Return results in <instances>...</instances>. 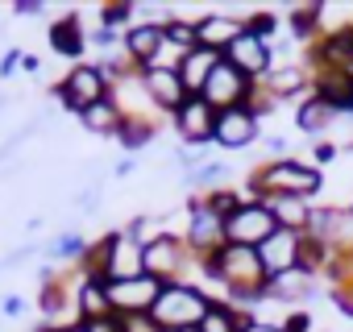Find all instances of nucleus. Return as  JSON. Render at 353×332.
I'll return each mask as SVG.
<instances>
[{"mask_svg": "<svg viewBox=\"0 0 353 332\" xmlns=\"http://www.w3.org/2000/svg\"><path fill=\"white\" fill-rule=\"evenodd\" d=\"M324 187V175L316 162H299V158H283V162H266L245 179L250 200H266V196H295V200H312Z\"/></svg>", "mask_w": 353, "mask_h": 332, "instance_id": "f257e3e1", "label": "nucleus"}, {"mask_svg": "<svg viewBox=\"0 0 353 332\" xmlns=\"http://www.w3.org/2000/svg\"><path fill=\"white\" fill-rule=\"evenodd\" d=\"M208 307H212V295L204 287H196V282H166L150 315L158 320V328L183 332V328H200Z\"/></svg>", "mask_w": 353, "mask_h": 332, "instance_id": "f03ea898", "label": "nucleus"}, {"mask_svg": "<svg viewBox=\"0 0 353 332\" xmlns=\"http://www.w3.org/2000/svg\"><path fill=\"white\" fill-rule=\"evenodd\" d=\"M108 96H112V79H108V71H104L100 63H75V67L67 71V79L59 83V100H63V108H71L75 116L88 112L92 104L108 100Z\"/></svg>", "mask_w": 353, "mask_h": 332, "instance_id": "7ed1b4c3", "label": "nucleus"}, {"mask_svg": "<svg viewBox=\"0 0 353 332\" xmlns=\"http://www.w3.org/2000/svg\"><path fill=\"white\" fill-rule=\"evenodd\" d=\"M188 266L200 270V258L188 249V241L179 233H162L145 245V274H154L158 282H188Z\"/></svg>", "mask_w": 353, "mask_h": 332, "instance_id": "20e7f679", "label": "nucleus"}, {"mask_svg": "<svg viewBox=\"0 0 353 332\" xmlns=\"http://www.w3.org/2000/svg\"><path fill=\"white\" fill-rule=\"evenodd\" d=\"M183 241H188V249L204 262V258H216L229 241H225V216L204 200V196H196L192 204H188V229H183Z\"/></svg>", "mask_w": 353, "mask_h": 332, "instance_id": "39448f33", "label": "nucleus"}, {"mask_svg": "<svg viewBox=\"0 0 353 332\" xmlns=\"http://www.w3.org/2000/svg\"><path fill=\"white\" fill-rule=\"evenodd\" d=\"M274 233H279V220H274V212L266 208V200H245V204L225 220V241H229V245L258 249V245L270 241Z\"/></svg>", "mask_w": 353, "mask_h": 332, "instance_id": "423d86ee", "label": "nucleus"}, {"mask_svg": "<svg viewBox=\"0 0 353 332\" xmlns=\"http://www.w3.org/2000/svg\"><path fill=\"white\" fill-rule=\"evenodd\" d=\"M254 92H258V83H254L250 75H241L229 59H221V67L208 75V83H204L200 96H204L216 112H225V108H241V104H250Z\"/></svg>", "mask_w": 353, "mask_h": 332, "instance_id": "0eeeda50", "label": "nucleus"}, {"mask_svg": "<svg viewBox=\"0 0 353 332\" xmlns=\"http://www.w3.org/2000/svg\"><path fill=\"white\" fill-rule=\"evenodd\" d=\"M170 121H174V133L183 137L188 149H208V145H216V141H212V137H216V108H212L204 96H192Z\"/></svg>", "mask_w": 353, "mask_h": 332, "instance_id": "6e6552de", "label": "nucleus"}, {"mask_svg": "<svg viewBox=\"0 0 353 332\" xmlns=\"http://www.w3.org/2000/svg\"><path fill=\"white\" fill-rule=\"evenodd\" d=\"M145 274V245L121 229V233H108V270H104V282H129V278H141Z\"/></svg>", "mask_w": 353, "mask_h": 332, "instance_id": "1a4fd4ad", "label": "nucleus"}, {"mask_svg": "<svg viewBox=\"0 0 353 332\" xmlns=\"http://www.w3.org/2000/svg\"><path fill=\"white\" fill-rule=\"evenodd\" d=\"M162 287L166 282H158L154 274H141V278H129V282H108V303H112L117 315H145V311H154Z\"/></svg>", "mask_w": 353, "mask_h": 332, "instance_id": "9d476101", "label": "nucleus"}, {"mask_svg": "<svg viewBox=\"0 0 353 332\" xmlns=\"http://www.w3.org/2000/svg\"><path fill=\"white\" fill-rule=\"evenodd\" d=\"M258 258H262V270H266V282L299 270V258H303V233H291V229H279L270 241L258 245Z\"/></svg>", "mask_w": 353, "mask_h": 332, "instance_id": "9b49d317", "label": "nucleus"}, {"mask_svg": "<svg viewBox=\"0 0 353 332\" xmlns=\"http://www.w3.org/2000/svg\"><path fill=\"white\" fill-rule=\"evenodd\" d=\"M225 59H229L241 75H250L254 83H262V79L274 71V46H270L266 38L250 34V30H245V34H241L229 50H225Z\"/></svg>", "mask_w": 353, "mask_h": 332, "instance_id": "f8f14e48", "label": "nucleus"}, {"mask_svg": "<svg viewBox=\"0 0 353 332\" xmlns=\"http://www.w3.org/2000/svg\"><path fill=\"white\" fill-rule=\"evenodd\" d=\"M141 83H145L154 108L166 112V116H174V112H179V108L192 100L188 87H183V75L174 71V67H145V71H141Z\"/></svg>", "mask_w": 353, "mask_h": 332, "instance_id": "ddd939ff", "label": "nucleus"}, {"mask_svg": "<svg viewBox=\"0 0 353 332\" xmlns=\"http://www.w3.org/2000/svg\"><path fill=\"white\" fill-rule=\"evenodd\" d=\"M258 116L241 104V108H225V112H216V145L221 149H250L254 141H258Z\"/></svg>", "mask_w": 353, "mask_h": 332, "instance_id": "4468645a", "label": "nucleus"}, {"mask_svg": "<svg viewBox=\"0 0 353 332\" xmlns=\"http://www.w3.org/2000/svg\"><path fill=\"white\" fill-rule=\"evenodd\" d=\"M162 46H166V25H158V21H137L125 30V54L133 59L137 71H145L162 54Z\"/></svg>", "mask_w": 353, "mask_h": 332, "instance_id": "2eb2a0df", "label": "nucleus"}, {"mask_svg": "<svg viewBox=\"0 0 353 332\" xmlns=\"http://www.w3.org/2000/svg\"><path fill=\"white\" fill-rule=\"evenodd\" d=\"M312 92L336 108V116H353V71H312Z\"/></svg>", "mask_w": 353, "mask_h": 332, "instance_id": "dca6fc26", "label": "nucleus"}, {"mask_svg": "<svg viewBox=\"0 0 353 332\" xmlns=\"http://www.w3.org/2000/svg\"><path fill=\"white\" fill-rule=\"evenodd\" d=\"M196 34H200V46L225 54V50L245 34V17H233V13H208V17L196 21Z\"/></svg>", "mask_w": 353, "mask_h": 332, "instance_id": "f3484780", "label": "nucleus"}, {"mask_svg": "<svg viewBox=\"0 0 353 332\" xmlns=\"http://www.w3.org/2000/svg\"><path fill=\"white\" fill-rule=\"evenodd\" d=\"M262 87H266L274 100H295V96L312 92V67H307V63H283V67H274V71L262 79Z\"/></svg>", "mask_w": 353, "mask_h": 332, "instance_id": "a211bd4d", "label": "nucleus"}, {"mask_svg": "<svg viewBox=\"0 0 353 332\" xmlns=\"http://www.w3.org/2000/svg\"><path fill=\"white\" fill-rule=\"evenodd\" d=\"M221 50H208V46H200V50H192V54H183V63H179V75H183V87H188V96H200L204 92V83H208V75L221 67Z\"/></svg>", "mask_w": 353, "mask_h": 332, "instance_id": "6ab92c4d", "label": "nucleus"}, {"mask_svg": "<svg viewBox=\"0 0 353 332\" xmlns=\"http://www.w3.org/2000/svg\"><path fill=\"white\" fill-rule=\"evenodd\" d=\"M88 30H83V21H79V13H67V17H59L54 25H50V46L59 50V54H71V59H79L83 50H88Z\"/></svg>", "mask_w": 353, "mask_h": 332, "instance_id": "aec40b11", "label": "nucleus"}, {"mask_svg": "<svg viewBox=\"0 0 353 332\" xmlns=\"http://www.w3.org/2000/svg\"><path fill=\"white\" fill-rule=\"evenodd\" d=\"M79 125H83L92 137H117V133H121V125H125V112H121V104L108 96V100L92 104L88 112H79Z\"/></svg>", "mask_w": 353, "mask_h": 332, "instance_id": "412c9836", "label": "nucleus"}, {"mask_svg": "<svg viewBox=\"0 0 353 332\" xmlns=\"http://www.w3.org/2000/svg\"><path fill=\"white\" fill-rule=\"evenodd\" d=\"M75 311H79V324L88 320H104V315H117L112 303H108V282L100 278H83L79 295H75Z\"/></svg>", "mask_w": 353, "mask_h": 332, "instance_id": "4be33fe9", "label": "nucleus"}, {"mask_svg": "<svg viewBox=\"0 0 353 332\" xmlns=\"http://www.w3.org/2000/svg\"><path fill=\"white\" fill-rule=\"evenodd\" d=\"M332 121H336V108H332V104H324L316 92L295 108V129H299V133H307V137H320Z\"/></svg>", "mask_w": 353, "mask_h": 332, "instance_id": "5701e85b", "label": "nucleus"}, {"mask_svg": "<svg viewBox=\"0 0 353 332\" xmlns=\"http://www.w3.org/2000/svg\"><path fill=\"white\" fill-rule=\"evenodd\" d=\"M266 208L274 212L279 229H291V233H303L307 220H312V204L295 200V196H266Z\"/></svg>", "mask_w": 353, "mask_h": 332, "instance_id": "b1692460", "label": "nucleus"}, {"mask_svg": "<svg viewBox=\"0 0 353 332\" xmlns=\"http://www.w3.org/2000/svg\"><path fill=\"white\" fill-rule=\"evenodd\" d=\"M229 179H233V166H229V162H204V166H196V171L183 175V183H188L192 191H204V196L225 191Z\"/></svg>", "mask_w": 353, "mask_h": 332, "instance_id": "393cba45", "label": "nucleus"}, {"mask_svg": "<svg viewBox=\"0 0 353 332\" xmlns=\"http://www.w3.org/2000/svg\"><path fill=\"white\" fill-rule=\"evenodd\" d=\"M245 324H250V315H241V311H237L233 303H225V299H212V307H208L200 332H241Z\"/></svg>", "mask_w": 353, "mask_h": 332, "instance_id": "a878e982", "label": "nucleus"}, {"mask_svg": "<svg viewBox=\"0 0 353 332\" xmlns=\"http://www.w3.org/2000/svg\"><path fill=\"white\" fill-rule=\"evenodd\" d=\"M154 137H158V121H145V116H125V125H121V133H117V141H121L129 154L145 149Z\"/></svg>", "mask_w": 353, "mask_h": 332, "instance_id": "bb28decb", "label": "nucleus"}, {"mask_svg": "<svg viewBox=\"0 0 353 332\" xmlns=\"http://www.w3.org/2000/svg\"><path fill=\"white\" fill-rule=\"evenodd\" d=\"M88 245H92V241H83L79 233H63L59 241L46 245V258H54V266H63V262H75V266H79L83 253H88Z\"/></svg>", "mask_w": 353, "mask_h": 332, "instance_id": "cd10ccee", "label": "nucleus"}, {"mask_svg": "<svg viewBox=\"0 0 353 332\" xmlns=\"http://www.w3.org/2000/svg\"><path fill=\"white\" fill-rule=\"evenodd\" d=\"M166 42L179 50V54H192V50H200V34H196V21H183V17H174L170 25H166Z\"/></svg>", "mask_w": 353, "mask_h": 332, "instance_id": "c85d7f7f", "label": "nucleus"}, {"mask_svg": "<svg viewBox=\"0 0 353 332\" xmlns=\"http://www.w3.org/2000/svg\"><path fill=\"white\" fill-rule=\"evenodd\" d=\"M133 17H137V5H129V0H112V5H104V13H100V25L121 34V25H129Z\"/></svg>", "mask_w": 353, "mask_h": 332, "instance_id": "c756f323", "label": "nucleus"}, {"mask_svg": "<svg viewBox=\"0 0 353 332\" xmlns=\"http://www.w3.org/2000/svg\"><path fill=\"white\" fill-rule=\"evenodd\" d=\"M121 332H162L158 320L145 311V315H121Z\"/></svg>", "mask_w": 353, "mask_h": 332, "instance_id": "7c9ffc66", "label": "nucleus"}, {"mask_svg": "<svg viewBox=\"0 0 353 332\" xmlns=\"http://www.w3.org/2000/svg\"><path fill=\"white\" fill-rule=\"evenodd\" d=\"M83 332H121V315H104V320H88Z\"/></svg>", "mask_w": 353, "mask_h": 332, "instance_id": "2f4dec72", "label": "nucleus"}, {"mask_svg": "<svg viewBox=\"0 0 353 332\" xmlns=\"http://www.w3.org/2000/svg\"><path fill=\"white\" fill-rule=\"evenodd\" d=\"M241 332H287V328H283L279 320H250Z\"/></svg>", "mask_w": 353, "mask_h": 332, "instance_id": "473e14b6", "label": "nucleus"}, {"mask_svg": "<svg viewBox=\"0 0 353 332\" xmlns=\"http://www.w3.org/2000/svg\"><path fill=\"white\" fill-rule=\"evenodd\" d=\"M13 9H17V17H38L42 13V0H17Z\"/></svg>", "mask_w": 353, "mask_h": 332, "instance_id": "72a5a7b5", "label": "nucleus"}, {"mask_svg": "<svg viewBox=\"0 0 353 332\" xmlns=\"http://www.w3.org/2000/svg\"><path fill=\"white\" fill-rule=\"evenodd\" d=\"M0 311H5V315H21V311H26V299H21V295H9Z\"/></svg>", "mask_w": 353, "mask_h": 332, "instance_id": "f704fd0d", "label": "nucleus"}, {"mask_svg": "<svg viewBox=\"0 0 353 332\" xmlns=\"http://www.w3.org/2000/svg\"><path fill=\"white\" fill-rule=\"evenodd\" d=\"M137 171V158H125V162H117V175H133Z\"/></svg>", "mask_w": 353, "mask_h": 332, "instance_id": "c9c22d12", "label": "nucleus"}, {"mask_svg": "<svg viewBox=\"0 0 353 332\" xmlns=\"http://www.w3.org/2000/svg\"><path fill=\"white\" fill-rule=\"evenodd\" d=\"M59 332H83V324H71V328H59Z\"/></svg>", "mask_w": 353, "mask_h": 332, "instance_id": "e433bc0d", "label": "nucleus"}, {"mask_svg": "<svg viewBox=\"0 0 353 332\" xmlns=\"http://www.w3.org/2000/svg\"><path fill=\"white\" fill-rule=\"evenodd\" d=\"M349 212H353V208H349Z\"/></svg>", "mask_w": 353, "mask_h": 332, "instance_id": "4c0bfd02", "label": "nucleus"}]
</instances>
